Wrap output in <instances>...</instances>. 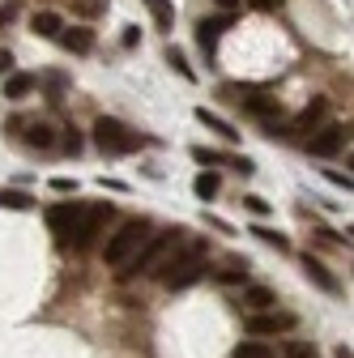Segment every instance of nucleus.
<instances>
[{
    "label": "nucleus",
    "instance_id": "22",
    "mask_svg": "<svg viewBox=\"0 0 354 358\" xmlns=\"http://www.w3.org/2000/svg\"><path fill=\"white\" fill-rule=\"evenodd\" d=\"M167 64H171L175 73H180V77H188V81L197 77V73H192V64L184 60V52H180V48H167Z\"/></svg>",
    "mask_w": 354,
    "mask_h": 358
},
{
    "label": "nucleus",
    "instance_id": "37",
    "mask_svg": "<svg viewBox=\"0 0 354 358\" xmlns=\"http://www.w3.org/2000/svg\"><path fill=\"white\" fill-rule=\"evenodd\" d=\"M333 358H354V354H350V345H337V350H333Z\"/></svg>",
    "mask_w": 354,
    "mask_h": 358
},
{
    "label": "nucleus",
    "instance_id": "10",
    "mask_svg": "<svg viewBox=\"0 0 354 358\" xmlns=\"http://www.w3.org/2000/svg\"><path fill=\"white\" fill-rule=\"evenodd\" d=\"M303 273H307V282H316V286H320L325 294H337V290H341V282H337V278L329 273V268H325V264H320L316 256H303Z\"/></svg>",
    "mask_w": 354,
    "mask_h": 358
},
{
    "label": "nucleus",
    "instance_id": "32",
    "mask_svg": "<svg viewBox=\"0 0 354 358\" xmlns=\"http://www.w3.org/2000/svg\"><path fill=\"white\" fill-rule=\"evenodd\" d=\"M64 150H69V154H77V150H81V137H77L73 128H69V137H64Z\"/></svg>",
    "mask_w": 354,
    "mask_h": 358
},
{
    "label": "nucleus",
    "instance_id": "26",
    "mask_svg": "<svg viewBox=\"0 0 354 358\" xmlns=\"http://www.w3.org/2000/svg\"><path fill=\"white\" fill-rule=\"evenodd\" d=\"M243 205H248L252 213H269V201H264V196H243Z\"/></svg>",
    "mask_w": 354,
    "mask_h": 358
},
{
    "label": "nucleus",
    "instance_id": "6",
    "mask_svg": "<svg viewBox=\"0 0 354 358\" xmlns=\"http://www.w3.org/2000/svg\"><path fill=\"white\" fill-rule=\"evenodd\" d=\"M81 213H85V205H77V201H64V205H52V209L43 213V217H48V227H52V231H56L60 239H69V235L77 231Z\"/></svg>",
    "mask_w": 354,
    "mask_h": 358
},
{
    "label": "nucleus",
    "instance_id": "7",
    "mask_svg": "<svg viewBox=\"0 0 354 358\" xmlns=\"http://www.w3.org/2000/svg\"><path fill=\"white\" fill-rule=\"evenodd\" d=\"M295 316L290 311H264V316H248V333L252 337H269V333H290Z\"/></svg>",
    "mask_w": 354,
    "mask_h": 358
},
{
    "label": "nucleus",
    "instance_id": "35",
    "mask_svg": "<svg viewBox=\"0 0 354 358\" xmlns=\"http://www.w3.org/2000/svg\"><path fill=\"white\" fill-rule=\"evenodd\" d=\"M9 22H13V9H9V5H0V26H9Z\"/></svg>",
    "mask_w": 354,
    "mask_h": 358
},
{
    "label": "nucleus",
    "instance_id": "4",
    "mask_svg": "<svg viewBox=\"0 0 354 358\" xmlns=\"http://www.w3.org/2000/svg\"><path fill=\"white\" fill-rule=\"evenodd\" d=\"M94 145L103 154H137L141 150V132H132L128 124H120L111 115H99L94 120Z\"/></svg>",
    "mask_w": 354,
    "mask_h": 358
},
{
    "label": "nucleus",
    "instance_id": "2",
    "mask_svg": "<svg viewBox=\"0 0 354 358\" xmlns=\"http://www.w3.org/2000/svg\"><path fill=\"white\" fill-rule=\"evenodd\" d=\"M180 243V231H162V235H150L141 248H137V256H132L124 268H120V278H137V273H154V268H162L167 264V252Z\"/></svg>",
    "mask_w": 354,
    "mask_h": 358
},
{
    "label": "nucleus",
    "instance_id": "33",
    "mask_svg": "<svg viewBox=\"0 0 354 358\" xmlns=\"http://www.w3.org/2000/svg\"><path fill=\"white\" fill-rule=\"evenodd\" d=\"M329 179H333V184H341V188L350 192V175H341V171H329Z\"/></svg>",
    "mask_w": 354,
    "mask_h": 358
},
{
    "label": "nucleus",
    "instance_id": "14",
    "mask_svg": "<svg viewBox=\"0 0 354 358\" xmlns=\"http://www.w3.org/2000/svg\"><path fill=\"white\" fill-rule=\"evenodd\" d=\"M197 120H201L205 128H213V132H218V137H227V141H235V137H239V132H235V128H231V124H227L222 115H213L209 107H197Z\"/></svg>",
    "mask_w": 354,
    "mask_h": 358
},
{
    "label": "nucleus",
    "instance_id": "1",
    "mask_svg": "<svg viewBox=\"0 0 354 358\" xmlns=\"http://www.w3.org/2000/svg\"><path fill=\"white\" fill-rule=\"evenodd\" d=\"M150 239V222L146 217H128L124 227L107 239V248H103V260L111 264V268H120V264H128L132 256H137V248Z\"/></svg>",
    "mask_w": 354,
    "mask_h": 358
},
{
    "label": "nucleus",
    "instance_id": "24",
    "mask_svg": "<svg viewBox=\"0 0 354 358\" xmlns=\"http://www.w3.org/2000/svg\"><path fill=\"white\" fill-rule=\"evenodd\" d=\"M0 205H9V209H30L34 201L26 192H0Z\"/></svg>",
    "mask_w": 354,
    "mask_h": 358
},
{
    "label": "nucleus",
    "instance_id": "28",
    "mask_svg": "<svg viewBox=\"0 0 354 358\" xmlns=\"http://www.w3.org/2000/svg\"><path fill=\"white\" fill-rule=\"evenodd\" d=\"M99 9H107V0H81L77 5V13H99Z\"/></svg>",
    "mask_w": 354,
    "mask_h": 358
},
{
    "label": "nucleus",
    "instance_id": "15",
    "mask_svg": "<svg viewBox=\"0 0 354 358\" xmlns=\"http://www.w3.org/2000/svg\"><path fill=\"white\" fill-rule=\"evenodd\" d=\"M141 5L150 9V17H154V26H158V30H171V22H175L171 0H141Z\"/></svg>",
    "mask_w": 354,
    "mask_h": 358
},
{
    "label": "nucleus",
    "instance_id": "9",
    "mask_svg": "<svg viewBox=\"0 0 354 358\" xmlns=\"http://www.w3.org/2000/svg\"><path fill=\"white\" fill-rule=\"evenodd\" d=\"M341 145H346V124H329V128H320L316 137L307 141V150H312L316 158H333Z\"/></svg>",
    "mask_w": 354,
    "mask_h": 358
},
{
    "label": "nucleus",
    "instance_id": "19",
    "mask_svg": "<svg viewBox=\"0 0 354 358\" xmlns=\"http://www.w3.org/2000/svg\"><path fill=\"white\" fill-rule=\"evenodd\" d=\"M26 141H30V145H38V150H48V145H56V128L34 120V124H30V132H26Z\"/></svg>",
    "mask_w": 354,
    "mask_h": 358
},
{
    "label": "nucleus",
    "instance_id": "20",
    "mask_svg": "<svg viewBox=\"0 0 354 358\" xmlns=\"http://www.w3.org/2000/svg\"><path fill=\"white\" fill-rule=\"evenodd\" d=\"M235 358H278V350H269L264 341H239L235 345Z\"/></svg>",
    "mask_w": 354,
    "mask_h": 358
},
{
    "label": "nucleus",
    "instance_id": "31",
    "mask_svg": "<svg viewBox=\"0 0 354 358\" xmlns=\"http://www.w3.org/2000/svg\"><path fill=\"white\" fill-rule=\"evenodd\" d=\"M137 38H141L137 26H124V48H137Z\"/></svg>",
    "mask_w": 354,
    "mask_h": 358
},
{
    "label": "nucleus",
    "instance_id": "34",
    "mask_svg": "<svg viewBox=\"0 0 354 358\" xmlns=\"http://www.w3.org/2000/svg\"><path fill=\"white\" fill-rule=\"evenodd\" d=\"M9 69H13V56H9V52H0V77H5Z\"/></svg>",
    "mask_w": 354,
    "mask_h": 358
},
{
    "label": "nucleus",
    "instance_id": "11",
    "mask_svg": "<svg viewBox=\"0 0 354 358\" xmlns=\"http://www.w3.org/2000/svg\"><path fill=\"white\" fill-rule=\"evenodd\" d=\"M56 38L64 43L69 52H77V56H85V52L94 48V30H85V26H64V30H60Z\"/></svg>",
    "mask_w": 354,
    "mask_h": 358
},
{
    "label": "nucleus",
    "instance_id": "16",
    "mask_svg": "<svg viewBox=\"0 0 354 358\" xmlns=\"http://www.w3.org/2000/svg\"><path fill=\"white\" fill-rule=\"evenodd\" d=\"M218 188H222V179H218V171H201V175L192 179V192H197L201 201H209V196H218Z\"/></svg>",
    "mask_w": 354,
    "mask_h": 358
},
{
    "label": "nucleus",
    "instance_id": "8",
    "mask_svg": "<svg viewBox=\"0 0 354 358\" xmlns=\"http://www.w3.org/2000/svg\"><path fill=\"white\" fill-rule=\"evenodd\" d=\"M231 26H235V13L205 17V22L197 26V43H201V52H205V56H213V52H218V38H222V30H231Z\"/></svg>",
    "mask_w": 354,
    "mask_h": 358
},
{
    "label": "nucleus",
    "instance_id": "27",
    "mask_svg": "<svg viewBox=\"0 0 354 358\" xmlns=\"http://www.w3.org/2000/svg\"><path fill=\"white\" fill-rule=\"evenodd\" d=\"M243 278H248V268H239V264L222 268V282H243Z\"/></svg>",
    "mask_w": 354,
    "mask_h": 358
},
{
    "label": "nucleus",
    "instance_id": "3",
    "mask_svg": "<svg viewBox=\"0 0 354 358\" xmlns=\"http://www.w3.org/2000/svg\"><path fill=\"white\" fill-rule=\"evenodd\" d=\"M162 268H167V273H162L167 290H184V286H192V282L205 273V243H188L180 256H171Z\"/></svg>",
    "mask_w": 354,
    "mask_h": 358
},
{
    "label": "nucleus",
    "instance_id": "12",
    "mask_svg": "<svg viewBox=\"0 0 354 358\" xmlns=\"http://www.w3.org/2000/svg\"><path fill=\"white\" fill-rule=\"evenodd\" d=\"M325 111H329V99H312L303 111H299V120H295V132H312L320 120H325Z\"/></svg>",
    "mask_w": 354,
    "mask_h": 358
},
{
    "label": "nucleus",
    "instance_id": "29",
    "mask_svg": "<svg viewBox=\"0 0 354 358\" xmlns=\"http://www.w3.org/2000/svg\"><path fill=\"white\" fill-rule=\"evenodd\" d=\"M52 188H56V192H77V179H64V175H60V179H52Z\"/></svg>",
    "mask_w": 354,
    "mask_h": 358
},
{
    "label": "nucleus",
    "instance_id": "25",
    "mask_svg": "<svg viewBox=\"0 0 354 358\" xmlns=\"http://www.w3.org/2000/svg\"><path fill=\"white\" fill-rule=\"evenodd\" d=\"M192 158H197V162H209V166L222 162V154H213V150H205V145H192Z\"/></svg>",
    "mask_w": 354,
    "mask_h": 358
},
{
    "label": "nucleus",
    "instance_id": "23",
    "mask_svg": "<svg viewBox=\"0 0 354 358\" xmlns=\"http://www.w3.org/2000/svg\"><path fill=\"white\" fill-rule=\"evenodd\" d=\"M252 235H260V239H264V243H274V248H278V252H286V248H290V239H286V235H278V231H264V227H256V231H252Z\"/></svg>",
    "mask_w": 354,
    "mask_h": 358
},
{
    "label": "nucleus",
    "instance_id": "30",
    "mask_svg": "<svg viewBox=\"0 0 354 358\" xmlns=\"http://www.w3.org/2000/svg\"><path fill=\"white\" fill-rule=\"evenodd\" d=\"M231 166H235L239 175H252V171H256V162H252V158H231Z\"/></svg>",
    "mask_w": 354,
    "mask_h": 358
},
{
    "label": "nucleus",
    "instance_id": "17",
    "mask_svg": "<svg viewBox=\"0 0 354 358\" xmlns=\"http://www.w3.org/2000/svg\"><path fill=\"white\" fill-rule=\"evenodd\" d=\"M34 85H38V81H34L30 73H13V77L5 81V99H26Z\"/></svg>",
    "mask_w": 354,
    "mask_h": 358
},
{
    "label": "nucleus",
    "instance_id": "36",
    "mask_svg": "<svg viewBox=\"0 0 354 358\" xmlns=\"http://www.w3.org/2000/svg\"><path fill=\"white\" fill-rule=\"evenodd\" d=\"M252 5H256V9H278L282 0H252Z\"/></svg>",
    "mask_w": 354,
    "mask_h": 358
},
{
    "label": "nucleus",
    "instance_id": "38",
    "mask_svg": "<svg viewBox=\"0 0 354 358\" xmlns=\"http://www.w3.org/2000/svg\"><path fill=\"white\" fill-rule=\"evenodd\" d=\"M213 5H222V9H239V0H213Z\"/></svg>",
    "mask_w": 354,
    "mask_h": 358
},
{
    "label": "nucleus",
    "instance_id": "18",
    "mask_svg": "<svg viewBox=\"0 0 354 358\" xmlns=\"http://www.w3.org/2000/svg\"><path fill=\"white\" fill-rule=\"evenodd\" d=\"M243 303H248L252 311H264V307H274L278 299H274L269 286H248V290H243Z\"/></svg>",
    "mask_w": 354,
    "mask_h": 358
},
{
    "label": "nucleus",
    "instance_id": "5",
    "mask_svg": "<svg viewBox=\"0 0 354 358\" xmlns=\"http://www.w3.org/2000/svg\"><path fill=\"white\" fill-rule=\"evenodd\" d=\"M107 217H111V205H94V209H85L81 222H77V231H73V248H90L94 235L107 227Z\"/></svg>",
    "mask_w": 354,
    "mask_h": 358
},
{
    "label": "nucleus",
    "instance_id": "13",
    "mask_svg": "<svg viewBox=\"0 0 354 358\" xmlns=\"http://www.w3.org/2000/svg\"><path fill=\"white\" fill-rule=\"evenodd\" d=\"M34 34H43V38H56L60 30H64V17L60 13H52V9H43V13H34Z\"/></svg>",
    "mask_w": 354,
    "mask_h": 358
},
{
    "label": "nucleus",
    "instance_id": "21",
    "mask_svg": "<svg viewBox=\"0 0 354 358\" xmlns=\"http://www.w3.org/2000/svg\"><path fill=\"white\" fill-rule=\"evenodd\" d=\"M282 354H286V358H316V341H303V337H290V341L282 345Z\"/></svg>",
    "mask_w": 354,
    "mask_h": 358
}]
</instances>
